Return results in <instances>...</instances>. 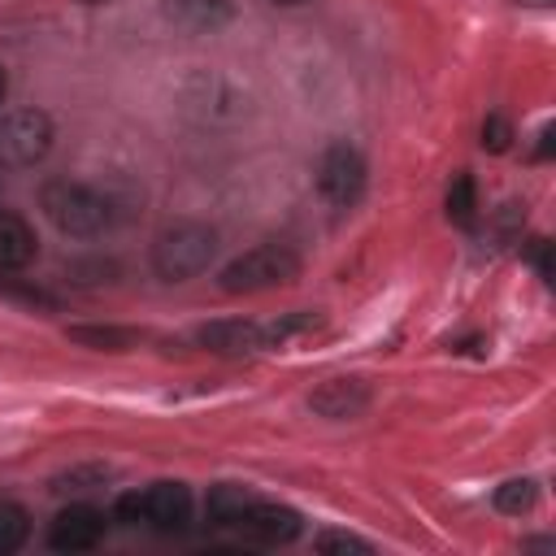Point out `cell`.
<instances>
[{
	"mask_svg": "<svg viewBox=\"0 0 556 556\" xmlns=\"http://www.w3.org/2000/svg\"><path fill=\"white\" fill-rule=\"evenodd\" d=\"M39 208L43 217L70 235V239H96L109 222H113V204L109 195H100L87 182H70V178H48L39 187Z\"/></svg>",
	"mask_w": 556,
	"mask_h": 556,
	"instance_id": "obj_1",
	"label": "cell"
},
{
	"mask_svg": "<svg viewBox=\"0 0 556 556\" xmlns=\"http://www.w3.org/2000/svg\"><path fill=\"white\" fill-rule=\"evenodd\" d=\"M217 256V230L208 222H169L156 239H152V269L165 282H187L195 274H204Z\"/></svg>",
	"mask_w": 556,
	"mask_h": 556,
	"instance_id": "obj_2",
	"label": "cell"
},
{
	"mask_svg": "<svg viewBox=\"0 0 556 556\" xmlns=\"http://www.w3.org/2000/svg\"><path fill=\"white\" fill-rule=\"evenodd\" d=\"M304 274V261L295 248L287 243H256L248 252H239L222 274H217V287L226 295H261V291H274V287H287Z\"/></svg>",
	"mask_w": 556,
	"mask_h": 556,
	"instance_id": "obj_3",
	"label": "cell"
},
{
	"mask_svg": "<svg viewBox=\"0 0 556 556\" xmlns=\"http://www.w3.org/2000/svg\"><path fill=\"white\" fill-rule=\"evenodd\" d=\"M117 521L126 526H152V530H182L191 521V491L182 482H152L143 491H126L113 504Z\"/></svg>",
	"mask_w": 556,
	"mask_h": 556,
	"instance_id": "obj_4",
	"label": "cell"
},
{
	"mask_svg": "<svg viewBox=\"0 0 556 556\" xmlns=\"http://www.w3.org/2000/svg\"><path fill=\"white\" fill-rule=\"evenodd\" d=\"M365 182H369V165H365V152L348 139H334L321 161H317V191L321 200H330L334 208H352L361 195H365Z\"/></svg>",
	"mask_w": 556,
	"mask_h": 556,
	"instance_id": "obj_5",
	"label": "cell"
},
{
	"mask_svg": "<svg viewBox=\"0 0 556 556\" xmlns=\"http://www.w3.org/2000/svg\"><path fill=\"white\" fill-rule=\"evenodd\" d=\"M52 117L43 109H9L0 117V165H39L52 152Z\"/></svg>",
	"mask_w": 556,
	"mask_h": 556,
	"instance_id": "obj_6",
	"label": "cell"
},
{
	"mask_svg": "<svg viewBox=\"0 0 556 556\" xmlns=\"http://www.w3.org/2000/svg\"><path fill=\"white\" fill-rule=\"evenodd\" d=\"M195 343L217 352V356H256L269 343V330L261 321H243V317H217V321H204L195 330Z\"/></svg>",
	"mask_w": 556,
	"mask_h": 556,
	"instance_id": "obj_7",
	"label": "cell"
},
{
	"mask_svg": "<svg viewBox=\"0 0 556 556\" xmlns=\"http://www.w3.org/2000/svg\"><path fill=\"white\" fill-rule=\"evenodd\" d=\"M374 400V387L365 378H326L308 391V408L326 421H352L369 408Z\"/></svg>",
	"mask_w": 556,
	"mask_h": 556,
	"instance_id": "obj_8",
	"label": "cell"
},
{
	"mask_svg": "<svg viewBox=\"0 0 556 556\" xmlns=\"http://www.w3.org/2000/svg\"><path fill=\"white\" fill-rule=\"evenodd\" d=\"M100 539H104V513L91 504H70L48 521L52 552H91Z\"/></svg>",
	"mask_w": 556,
	"mask_h": 556,
	"instance_id": "obj_9",
	"label": "cell"
},
{
	"mask_svg": "<svg viewBox=\"0 0 556 556\" xmlns=\"http://www.w3.org/2000/svg\"><path fill=\"white\" fill-rule=\"evenodd\" d=\"M239 534H248L252 543H291L300 530H304V517L287 504H269V500H252L239 521H235Z\"/></svg>",
	"mask_w": 556,
	"mask_h": 556,
	"instance_id": "obj_10",
	"label": "cell"
},
{
	"mask_svg": "<svg viewBox=\"0 0 556 556\" xmlns=\"http://www.w3.org/2000/svg\"><path fill=\"white\" fill-rule=\"evenodd\" d=\"M39 252V239L26 217L0 213V269H26Z\"/></svg>",
	"mask_w": 556,
	"mask_h": 556,
	"instance_id": "obj_11",
	"label": "cell"
},
{
	"mask_svg": "<svg viewBox=\"0 0 556 556\" xmlns=\"http://www.w3.org/2000/svg\"><path fill=\"white\" fill-rule=\"evenodd\" d=\"M230 17H235V4L230 0H174L169 4V22L182 26V30H195V35L217 30Z\"/></svg>",
	"mask_w": 556,
	"mask_h": 556,
	"instance_id": "obj_12",
	"label": "cell"
},
{
	"mask_svg": "<svg viewBox=\"0 0 556 556\" xmlns=\"http://www.w3.org/2000/svg\"><path fill=\"white\" fill-rule=\"evenodd\" d=\"M65 334L91 352H130L139 343V330H130V326H70Z\"/></svg>",
	"mask_w": 556,
	"mask_h": 556,
	"instance_id": "obj_13",
	"label": "cell"
},
{
	"mask_svg": "<svg viewBox=\"0 0 556 556\" xmlns=\"http://www.w3.org/2000/svg\"><path fill=\"white\" fill-rule=\"evenodd\" d=\"M252 500H256V495H252L248 486H239V482H217V486H208V504H204V513H208L213 526H235L239 513H243Z\"/></svg>",
	"mask_w": 556,
	"mask_h": 556,
	"instance_id": "obj_14",
	"label": "cell"
},
{
	"mask_svg": "<svg viewBox=\"0 0 556 556\" xmlns=\"http://www.w3.org/2000/svg\"><path fill=\"white\" fill-rule=\"evenodd\" d=\"M491 504L504 513V517H526L534 504H539V482L534 478H508L495 486Z\"/></svg>",
	"mask_w": 556,
	"mask_h": 556,
	"instance_id": "obj_15",
	"label": "cell"
},
{
	"mask_svg": "<svg viewBox=\"0 0 556 556\" xmlns=\"http://www.w3.org/2000/svg\"><path fill=\"white\" fill-rule=\"evenodd\" d=\"M447 217L456 222V226H473V217H478V187H473V178L469 174H456L452 182H447Z\"/></svg>",
	"mask_w": 556,
	"mask_h": 556,
	"instance_id": "obj_16",
	"label": "cell"
},
{
	"mask_svg": "<svg viewBox=\"0 0 556 556\" xmlns=\"http://www.w3.org/2000/svg\"><path fill=\"white\" fill-rule=\"evenodd\" d=\"M30 534V517L22 504H0V556L4 552H17Z\"/></svg>",
	"mask_w": 556,
	"mask_h": 556,
	"instance_id": "obj_17",
	"label": "cell"
},
{
	"mask_svg": "<svg viewBox=\"0 0 556 556\" xmlns=\"http://www.w3.org/2000/svg\"><path fill=\"white\" fill-rule=\"evenodd\" d=\"M313 326H317V313H308V308H295V313H282V317L265 321L274 348H282L287 339H295V334H304V330H313Z\"/></svg>",
	"mask_w": 556,
	"mask_h": 556,
	"instance_id": "obj_18",
	"label": "cell"
},
{
	"mask_svg": "<svg viewBox=\"0 0 556 556\" xmlns=\"http://www.w3.org/2000/svg\"><path fill=\"white\" fill-rule=\"evenodd\" d=\"M313 547H317L321 556H348V552H356V556H369V552H374L365 539H356V534H343V530H321V534L313 539Z\"/></svg>",
	"mask_w": 556,
	"mask_h": 556,
	"instance_id": "obj_19",
	"label": "cell"
},
{
	"mask_svg": "<svg viewBox=\"0 0 556 556\" xmlns=\"http://www.w3.org/2000/svg\"><path fill=\"white\" fill-rule=\"evenodd\" d=\"M109 478V469H100V465H78V469H65V473H56L52 478V491H91V486H100Z\"/></svg>",
	"mask_w": 556,
	"mask_h": 556,
	"instance_id": "obj_20",
	"label": "cell"
},
{
	"mask_svg": "<svg viewBox=\"0 0 556 556\" xmlns=\"http://www.w3.org/2000/svg\"><path fill=\"white\" fill-rule=\"evenodd\" d=\"M508 143H513V122L504 113H486L482 117V148L486 152H508Z\"/></svg>",
	"mask_w": 556,
	"mask_h": 556,
	"instance_id": "obj_21",
	"label": "cell"
},
{
	"mask_svg": "<svg viewBox=\"0 0 556 556\" xmlns=\"http://www.w3.org/2000/svg\"><path fill=\"white\" fill-rule=\"evenodd\" d=\"M539 156H552V126L539 130Z\"/></svg>",
	"mask_w": 556,
	"mask_h": 556,
	"instance_id": "obj_22",
	"label": "cell"
},
{
	"mask_svg": "<svg viewBox=\"0 0 556 556\" xmlns=\"http://www.w3.org/2000/svg\"><path fill=\"white\" fill-rule=\"evenodd\" d=\"M517 4H526V9H552V0H517Z\"/></svg>",
	"mask_w": 556,
	"mask_h": 556,
	"instance_id": "obj_23",
	"label": "cell"
},
{
	"mask_svg": "<svg viewBox=\"0 0 556 556\" xmlns=\"http://www.w3.org/2000/svg\"><path fill=\"white\" fill-rule=\"evenodd\" d=\"M4 91H9V74H4V65H0V104H4Z\"/></svg>",
	"mask_w": 556,
	"mask_h": 556,
	"instance_id": "obj_24",
	"label": "cell"
},
{
	"mask_svg": "<svg viewBox=\"0 0 556 556\" xmlns=\"http://www.w3.org/2000/svg\"><path fill=\"white\" fill-rule=\"evenodd\" d=\"M269 4H282V9H291V4H304V0H269Z\"/></svg>",
	"mask_w": 556,
	"mask_h": 556,
	"instance_id": "obj_25",
	"label": "cell"
},
{
	"mask_svg": "<svg viewBox=\"0 0 556 556\" xmlns=\"http://www.w3.org/2000/svg\"><path fill=\"white\" fill-rule=\"evenodd\" d=\"M78 4H109V0H78Z\"/></svg>",
	"mask_w": 556,
	"mask_h": 556,
	"instance_id": "obj_26",
	"label": "cell"
}]
</instances>
